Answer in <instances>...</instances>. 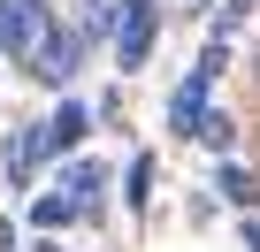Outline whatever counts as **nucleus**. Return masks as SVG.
Here are the masks:
<instances>
[{"mask_svg": "<svg viewBox=\"0 0 260 252\" xmlns=\"http://www.w3.org/2000/svg\"><path fill=\"white\" fill-rule=\"evenodd\" d=\"M54 23L46 0H0V61H23L39 46V31Z\"/></svg>", "mask_w": 260, "mask_h": 252, "instance_id": "39448f33", "label": "nucleus"}, {"mask_svg": "<svg viewBox=\"0 0 260 252\" xmlns=\"http://www.w3.org/2000/svg\"><path fill=\"white\" fill-rule=\"evenodd\" d=\"M191 16H214V0H191Z\"/></svg>", "mask_w": 260, "mask_h": 252, "instance_id": "2eb2a0df", "label": "nucleus"}, {"mask_svg": "<svg viewBox=\"0 0 260 252\" xmlns=\"http://www.w3.org/2000/svg\"><path fill=\"white\" fill-rule=\"evenodd\" d=\"M69 222H77V199H69L61 184H54V191H31V229H39V237H61Z\"/></svg>", "mask_w": 260, "mask_h": 252, "instance_id": "9d476101", "label": "nucleus"}, {"mask_svg": "<svg viewBox=\"0 0 260 252\" xmlns=\"http://www.w3.org/2000/svg\"><path fill=\"white\" fill-rule=\"evenodd\" d=\"M107 184H115L107 161H69L61 168V191L77 199V222H107Z\"/></svg>", "mask_w": 260, "mask_h": 252, "instance_id": "0eeeda50", "label": "nucleus"}, {"mask_svg": "<svg viewBox=\"0 0 260 252\" xmlns=\"http://www.w3.org/2000/svg\"><path fill=\"white\" fill-rule=\"evenodd\" d=\"M252 84H260V46H252Z\"/></svg>", "mask_w": 260, "mask_h": 252, "instance_id": "dca6fc26", "label": "nucleus"}, {"mask_svg": "<svg viewBox=\"0 0 260 252\" xmlns=\"http://www.w3.org/2000/svg\"><path fill=\"white\" fill-rule=\"evenodd\" d=\"M107 46H115V69H122V77H138V69L153 61V46H161V0H122Z\"/></svg>", "mask_w": 260, "mask_h": 252, "instance_id": "f03ea898", "label": "nucleus"}, {"mask_svg": "<svg viewBox=\"0 0 260 252\" xmlns=\"http://www.w3.org/2000/svg\"><path fill=\"white\" fill-rule=\"evenodd\" d=\"M252 16H260V0H214V16H207V31H214V39H230V46H237V31H245V23H252Z\"/></svg>", "mask_w": 260, "mask_h": 252, "instance_id": "f8f14e48", "label": "nucleus"}, {"mask_svg": "<svg viewBox=\"0 0 260 252\" xmlns=\"http://www.w3.org/2000/svg\"><path fill=\"white\" fill-rule=\"evenodd\" d=\"M46 168V122H16L8 138H0V176H8V191H31Z\"/></svg>", "mask_w": 260, "mask_h": 252, "instance_id": "20e7f679", "label": "nucleus"}, {"mask_svg": "<svg viewBox=\"0 0 260 252\" xmlns=\"http://www.w3.org/2000/svg\"><path fill=\"white\" fill-rule=\"evenodd\" d=\"M84 54H92V46H84V39H77V31H69L61 16H54V23L39 31V46H31V54H23L16 69H23L31 84H46V92H69V77L84 69Z\"/></svg>", "mask_w": 260, "mask_h": 252, "instance_id": "f257e3e1", "label": "nucleus"}, {"mask_svg": "<svg viewBox=\"0 0 260 252\" xmlns=\"http://www.w3.org/2000/svg\"><path fill=\"white\" fill-rule=\"evenodd\" d=\"M214 191H222V206H237V214H260V168L252 161H214Z\"/></svg>", "mask_w": 260, "mask_h": 252, "instance_id": "6e6552de", "label": "nucleus"}, {"mask_svg": "<svg viewBox=\"0 0 260 252\" xmlns=\"http://www.w3.org/2000/svg\"><path fill=\"white\" fill-rule=\"evenodd\" d=\"M191 146H207L214 161H230V153H237V115H230V107H207V122H199Z\"/></svg>", "mask_w": 260, "mask_h": 252, "instance_id": "9b49d317", "label": "nucleus"}, {"mask_svg": "<svg viewBox=\"0 0 260 252\" xmlns=\"http://www.w3.org/2000/svg\"><path fill=\"white\" fill-rule=\"evenodd\" d=\"M31 252H69V244H61V237H39V244H31Z\"/></svg>", "mask_w": 260, "mask_h": 252, "instance_id": "4468645a", "label": "nucleus"}, {"mask_svg": "<svg viewBox=\"0 0 260 252\" xmlns=\"http://www.w3.org/2000/svg\"><path fill=\"white\" fill-rule=\"evenodd\" d=\"M214 84H222V77H214L207 61H191V77L169 92V138H184V146L199 138V122H207V107H214Z\"/></svg>", "mask_w": 260, "mask_h": 252, "instance_id": "7ed1b4c3", "label": "nucleus"}, {"mask_svg": "<svg viewBox=\"0 0 260 252\" xmlns=\"http://www.w3.org/2000/svg\"><path fill=\"white\" fill-rule=\"evenodd\" d=\"M153 184H161V161L138 146L122 161V206H130V222H146V206H153Z\"/></svg>", "mask_w": 260, "mask_h": 252, "instance_id": "1a4fd4ad", "label": "nucleus"}, {"mask_svg": "<svg viewBox=\"0 0 260 252\" xmlns=\"http://www.w3.org/2000/svg\"><path fill=\"white\" fill-rule=\"evenodd\" d=\"M92 122H100V115H92L77 92H61V99H54V115H46V161H69V153H84Z\"/></svg>", "mask_w": 260, "mask_h": 252, "instance_id": "423d86ee", "label": "nucleus"}, {"mask_svg": "<svg viewBox=\"0 0 260 252\" xmlns=\"http://www.w3.org/2000/svg\"><path fill=\"white\" fill-rule=\"evenodd\" d=\"M237 237H245V252H260V222L252 214H237Z\"/></svg>", "mask_w": 260, "mask_h": 252, "instance_id": "ddd939ff", "label": "nucleus"}]
</instances>
